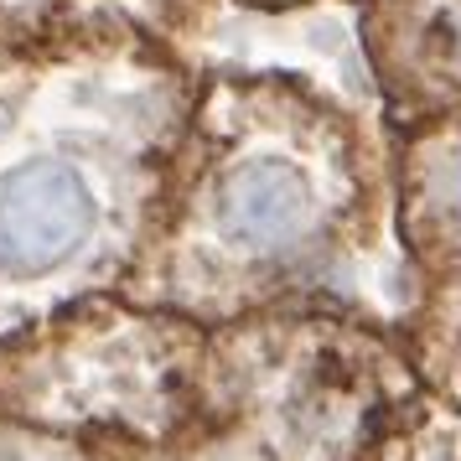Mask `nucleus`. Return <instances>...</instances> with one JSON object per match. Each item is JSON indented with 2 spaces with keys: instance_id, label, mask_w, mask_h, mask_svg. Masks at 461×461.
Returning <instances> with one entry per match:
<instances>
[{
  "instance_id": "nucleus-2",
  "label": "nucleus",
  "mask_w": 461,
  "mask_h": 461,
  "mask_svg": "<svg viewBox=\"0 0 461 461\" xmlns=\"http://www.w3.org/2000/svg\"><path fill=\"white\" fill-rule=\"evenodd\" d=\"M312 182L275 156L229 171V182L218 187V229L244 249H280L301 239V229L312 223Z\"/></svg>"
},
{
  "instance_id": "nucleus-3",
  "label": "nucleus",
  "mask_w": 461,
  "mask_h": 461,
  "mask_svg": "<svg viewBox=\"0 0 461 461\" xmlns=\"http://www.w3.org/2000/svg\"><path fill=\"white\" fill-rule=\"evenodd\" d=\"M430 187H436V203H440V208H446V212L461 223V146L451 150V156H440V161H436Z\"/></svg>"
},
{
  "instance_id": "nucleus-1",
  "label": "nucleus",
  "mask_w": 461,
  "mask_h": 461,
  "mask_svg": "<svg viewBox=\"0 0 461 461\" xmlns=\"http://www.w3.org/2000/svg\"><path fill=\"white\" fill-rule=\"evenodd\" d=\"M84 176L58 161H26L0 176V270L47 275L94 233Z\"/></svg>"
}]
</instances>
